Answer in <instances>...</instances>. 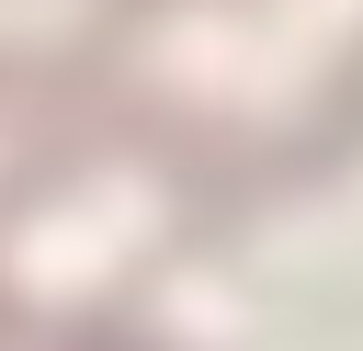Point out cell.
<instances>
[{"label":"cell","mask_w":363,"mask_h":351,"mask_svg":"<svg viewBox=\"0 0 363 351\" xmlns=\"http://www.w3.org/2000/svg\"><path fill=\"white\" fill-rule=\"evenodd\" d=\"M352 147H363V68H352V79H340V91H329V102H318V113H306V125H295V136H284L272 159L227 170V181H216V192H204V204H193L182 226H170V249H216V238H227V215H238L250 192H295V181L340 170Z\"/></svg>","instance_id":"obj_1"}]
</instances>
